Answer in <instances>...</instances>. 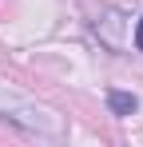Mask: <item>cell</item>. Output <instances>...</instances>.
I'll return each mask as SVG.
<instances>
[{"label":"cell","instance_id":"1","mask_svg":"<svg viewBox=\"0 0 143 147\" xmlns=\"http://www.w3.org/2000/svg\"><path fill=\"white\" fill-rule=\"evenodd\" d=\"M107 107H111V115H131L139 107V99L131 92H107Z\"/></svg>","mask_w":143,"mask_h":147},{"label":"cell","instance_id":"2","mask_svg":"<svg viewBox=\"0 0 143 147\" xmlns=\"http://www.w3.org/2000/svg\"><path fill=\"white\" fill-rule=\"evenodd\" d=\"M135 48L143 52V16H139V24H135Z\"/></svg>","mask_w":143,"mask_h":147}]
</instances>
